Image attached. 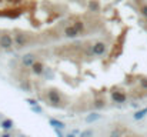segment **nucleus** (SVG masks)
<instances>
[{"label":"nucleus","instance_id":"nucleus-1","mask_svg":"<svg viewBox=\"0 0 147 137\" xmlns=\"http://www.w3.org/2000/svg\"><path fill=\"white\" fill-rule=\"evenodd\" d=\"M13 40H14V45L17 46V47H26V46L29 45V36L24 34V33H20V32H17L14 34Z\"/></svg>","mask_w":147,"mask_h":137},{"label":"nucleus","instance_id":"nucleus-2","mask_svg":"<svg viewBox=\"0 0 147 137\" xmlns=\"http://www.w3.org/2000/svg\"><path fill=\"white\" fill-rule=\"evenodd\" d=\"M36 57H37V56H36L34 53H26V54L22 56V64H23L24 67H32V66L37 61Z\"/></svg>","mask_w":147,"mask_h":137},{"label":"nucleus","instance_id":"nucleus-3","mask_svg":"<svg viewBox=\"0 0 147 137\" xmlns=\"http://www.w3.org/2000/svg\"><path fill=\"white\" fill-rule=\"evenodd\" d=\"M13 45H14V40H13V37L10 34H1L0 36V47L1 49L9 50V49L13 47Z\"/></svg>","mask_w":147,"mask_h":137},{"label":"nucleus","instance_id":"nucleus-4","mask_svg":"<svg viewBox=\"0 0 147 137\" xmlns=\"http://www.w3.org/2000/svg\"><path fill=\"white\" fill-rule=\"evenodd\" d=\"M106 51H107V45L104 42H96L92 46V53L94 56H103Z\"/></svg>","mask_w":147,"mask_h":137},{"label":"nucleus","instance_id":"nucleus-5","mask_svg":"<svg viewBox=\"0 0 147 137\" xmlns=\"http://www.w3.org/2000/svg\"><path fill=\"white\" fill-rule=\"evenodd\" d=\"M32 72H33L36 76H42V74L46 72V67H45V64H43L40 60H37V61L32 66Z\"/></svg>","mask_w":147,"mask_h":137},{"label":"nucleus","instance_id":"nucleus-6","mask_svg":"<svg viewBox=\"0 0 147 137\" xmlns=\"http://www.w3.org/2000/svg\"><path fill=\"white\" fill-rule=\"evenodd\" d=\"M111 100L116 101V103H124L127 100V96H126L124 91H113L111 93Z\"/></svg>","mask_w":147,"mask_h":137},{"label":"nucleus","instance_id":"nucleus-7","mask_svg":"<svg viewBox=\"0 0 147 137\" xmlns=\"http://www.w3.org/2000/svg\"><path fill=\"white\" fill-rule=\"evenodd\" d=\"M79 34H80V33H79V30H77L74 26H67V27L64 29V36H66L67 39H76Z\"/></svg>","mask_w":147,"mask_h":137},{"label":"nucleus","instance_id":"nucleus-8","mask_svg":"<svg viewBox=\"0 0 147 137\" xmlns=\"http://www.w3.org/2000/svg\"><path fill=\"white\" fill-rule=\"evenodd\" d=\"M47 99L51 104H59L60 103V94L59 91H54V90H50L47 91Z\"/></svg>","mask_w":147,"mask_h":137},{"label":"nucleus","instance_id":"nucleus-9","mask_svg":"<svg viewBox=\"0 0 147 137\" xmlns=\"http://www.w3.org/2000/svg\"><path fill=\"white\" fill-rule=\"evenodd\" d=\"M73 26L79 30V33H83V32L86 30V23H84V22H82V20H77Z\"/></svg>","mask_w":147,"mask_h":137},{"label":"nucleus","instance_id":"nucleus-10","mask_svg":"<svg viewBox=\"0 0 147 137\" xmlns=\"http://www.w3.org/2000/svg\"><path fill=\"white\" fill-rule=\"evenodd\" d=\"M104 106H106L104 99H96V100L93 101V107H94V109H103Z\"/></svg>","mask_w":147,"mask_h":137},{"label":"nucleus","instance_id":"nucleus-11","mask_svg":"<svg viewBox=\"0 0 147 137\" xmlns=\"http://www.w3.org/2000/svg\"><path fill=\"white\" fill-rule=\"evenodd\" d=\"M146 114H147V107L146 109H143V110H140V111H136L133 117H134V120H142Z\"/></svg>","mask_w":147,"mask_h":137},{"label":"nucleus","instance_id":"nucleus-12","mask_svg":"<svg viewBox=\"0 0 147 137\" xmlns=\"http://www.w3.org/2000/svg\"><path fill=\"white\" fill-rule=\"evenodd\" d=\"M89 9H90L92 11H98V10H100V4H98L96 0H90V3H89Z\"/></svg>","mask_w":147,"mask_h":137},{"label":"nucleus","instance_id":"nucleus-13","mask_svg":"<svg viewBox=\"0 0 147 137\" xmlns=\"http://www.w3.org/2000/svg\"><path fill=\"white\" fill-rule=\"evenodd\" d=\"M97 119H100V114H98V113H92V114H89V116L86 117V121L90 123V121H94V120H97Z\"/></svg>","mask_w":147,"mask_h":137},{"label":"nucleus","instance_id":"nucleus-14","mask_svg":"<svg viewBox=\"0 0 147 137\" xmlns=\"http://www.w3.org/2000/svg\"><path fill=\"white\" fill-rule=\"evenodd\" d=\"M50 123H51L54 127H59V129H63V127H64V124H63L61 121H59V120H54V119H51V120H50Z\"/></svg>","mask_w":147,"mask_h":137},{"label":"nucleus","instance_id":"nucleus-15","mask_svg":"<svg viewBox=\"0 0 147 137\" xmlns=\"http://www.w3.org/2000/svg\"><path fill=\"white\" fill-rule=\"evenodd\" d=\"M139 84L143 90H147V79H140L139 80Z\"/></svg>","mask_w":147,"mask_h":137},{"label":"nucleus","instance_id":"nucleus-16","mask_svg":"<svg viewBox=\"0 0 147 137\" xmlns=\"http://www.w3.org/2000/svg\"><path fill=\"white\" fill-rule=\"evenodd\" d=\"M140 11H142V14H143V16L147 19V4H146V3H143V4L140 6Z\"/></svg>","mask_w":147,"mask_h":137},{"label":"nucleus","instance_id":"nucleus-17","mask_svg":"<svg viewBox=\"0 0 147 137\" xmlns=\"http://www.w3.org/2000/svg\"><path fill=\"white\" fill-rule=\"evenodd\" d=\"M1 126H3L4 129H9V127H11V121H10V120H4V121L1 123Z\"/></svg>","mask_w":147,"mask_h":137},{"label":"nucleus","instance_id":"nucleus-18","mask_svg":"<svg viewBox=\"0 0 147 137\" xmlns=\"http://www.w3.org/2000/svg\"><path fill=\"white\" fill-rule=\"evenodd\" d=\"M90 136H93V132H92V130H86L84 133L80 134V137H90Z\"/></svg>","mask_w":147,"mask_h":137},{"label":"nucleus","instance_id":"nucleus-19","mask_svg":"<svg viewBox=\"0 0 147 137\" xmlns=\"http://www.w3.org/2000/svg\"><path fill=\"white\" fill-rule=\"evenodd\" d=\"M27 101H29V103H30L32 106H34V104H36V100H32V99H29Z\"/></svg>","mask_w":147,"mask_h":137},{"label":"nucleus","instance_id":"nucleus-20","mask_svg":"<svg viewBox=\"0 0 147 137\" xmlns=\"http://www.w3.org/2000/svg\"><path fill=\"white\" fill-rule=\"evenodd\" d=\"M33 110H34V111H39V113H42V109H40V107H33Z\"/></svg>","mask_w":147,"mask_h":137},{"label":"nucleus","instance_id":"nucleus-21","mask_svg":"<svg viewBox=\"0 0 147 137\" xmlns=\"http://www.w3.org/2000/svg\"><path fill=\"white\" fill-rule=\"evenodd\" d=\"M67 137H73V136H67Z\"/></svg>","mask_w":147,"mask_h":137}]
</instances>
